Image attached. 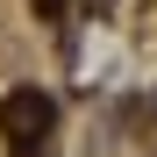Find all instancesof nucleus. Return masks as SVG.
Here are the masks:
<instances>
[{
  "instance_id": "1",
  "label": "nucleus",
  "mask_w": 157,
  "mask_h": 157,
  "mask_svg": "<svg viewBox=\"0 0 157 157\" xmlns=\"http://www.w3.org/2000/svg\"><path fill=\"white\" fill-rule=\"evenodd\" d=\"M7 136L21 143V150H43L50 143V128H57V100L50 93H36V86H21V93H7Z\"/></svg>"
}]
</instances>
